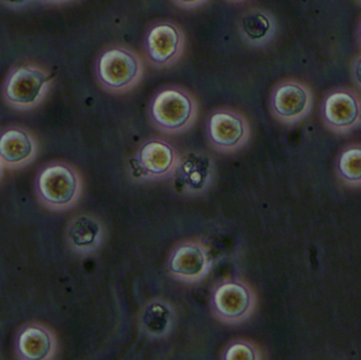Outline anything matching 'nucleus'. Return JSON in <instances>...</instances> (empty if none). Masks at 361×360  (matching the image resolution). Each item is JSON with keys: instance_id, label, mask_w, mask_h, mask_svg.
<instances>
[{"instance_id": "6e6552de", "label": "nucleus", "mask_w": 361, "mask_h": 360, "mask_svg": "<svg viewBox=\"0 0 361 360\" xmlns=\"http://www.w3.org/2000/svg\"><path fill=\"white\" fill-rule=\"evenodd\" d=\"M212 259L202 241H183L171 250L168 270L171 278L185 284H196L209 275Z\"/></svg>"}, {"instance_id": "2eb2a0df", "label": "nucleus", "mask_w": 361, "mask_h": 360, "mask_svg": "<svg viewBox=\"0 0 361 360\" xmlns=\"http://www.w3.org/2000/svg\"><path fill=\"white\" fill-rule=\"evenodd\" d=\"M176 174L182 182L183 190L193 194L203 192L212 180V166L209 159L198 154L180 157L179 168Z\"/></svg>"}, {"instance_id": "39448f33", "label": "nucleus", "mask_w": 361, "mask_h": 360, "mask_svg": "<svg viewBox=\"0 0 361 360\" xmlns=\"http://www.w3.org/2000/svg\"><path fill=\"white\" fill-rule=\"evenodd\" d=\"M52 77L48 70L39 66L26 65L16 68L4 84V101L17 111L36 108L44 100Z\"/></svg>"}, {"instance_id": "9d476101", "label": "nucleus", "mask_w": 361, "mask_h": 360, "mask_svg": "<svg viewBox=\"0 0 361 360\" xmlns=\"http://www.w3.org/2000/svg\"><path fill=\"white\" fill-rule=\"evenodd\" d=\"M180 156L175 147L162 139H152L139 150L135 163L141 177L149 180H166L176 175Z\"/></svg>"}, {"instance_id": "7ed1b4c3", "label": "nucleus", "mask_w": 361, "mask_h": 360, "mask_svg": "<svg viewBox=\"0 0 361 360\" xmlns=\"http://www.w3.org/2000/svg\"><path fill=\"white\" fill-rule=\"evenodd\" d=\"M144 63L134 50L113 47L104 50L96 63L100 86L111 94L131 92L142 81Z\"/></svg>"}, {"instance_id": "9b49d317", "label": "nucleus", "mask_w": 361, "mask_h": 360, "mask_svg": "<svg viewBox=\"0 0 361 360\" xmlns=\"http://www.w3.org/2000/svg\"><path fill=\"white\" fill-rule=\"evenodd\" d=\"M35 136L28 130L11 127L0 137V163L4 170H18L31 165L38 156Z\"/></svg>"}, {"instance_id": "0eeeda50", "label": "nucleus", "mask_w": 361, "mask_h": 360, "mask_svg": "<svg viewBox=\"0 0 361 360\" xmlns=\"http://www.w3.org/2000/svg\"><path fill=\"white\" fill-rule=\"evenodd\" d=\"M209 144L219 154H236L248 144L251 138L249 120L234 109L214 111L207 123Z\"/></svg>"}, {"instance_id": "1a4fd4ad", "label": "nucleus", "mask_w": 361, "mask_h": 360, "mask_svg": "<svg viewBox=\"0 0 361 360\" xmlns=\"http://www.w3.org/2000/svg\"><path fill=\"white\" fill-rule=\"evenodd\" d=\"M322 113L326 129L339 135L351 133L361 125V98L351 89H336L324 98Z\"/></svg>"}, {"instance_id": "ddd939ff", "label": "nucleus", "mask_w": 361, "mask_h": 360, "mask_svg": "<svg viewBox=\"0 0 361 360\" xmlns=\"http://www.w3.org/2000/svg\"><path fill=\"white\" fill-rule=\"evenodd\" d=\"M56 334L47 325L31 323L20 330L16 341V353L23 360H50L57 353Z\"/></svg>"}, {"instance_id": "a211bd4d", "label": "nucleus", "mask_w": 361, "mask_h": 360, "mask_svg": "<svg viewBox=\"0 0 361 360\" xmlns=\"http://www.w3.org/2000/svg\"><path fill=\"white\" fill-rule=\"evenodd\" d=\"M242 32L246 42L252 46H264L273 36L271 20L262 13H249L242 19Z\"/></svg>"}, {"instance_id": "4be33fe9", "label": "nucleus", "mask_w": 361, "mask_h": 360, "mask_svg": "<svg viewBox=\"0 0 361 360\" xmlns=\"http://www.w3.org/2000/svg\"><path fill=\"white\" fill-rule=\"evenodd\" d=\"M4 1L10 2V4H22L25 0H4Z\"/></svg>"}, {"instance_id": "dca6fc26", "label": "nucleus", "mask_w": 361, "mask_h": 360, "mask_svg": "<svg viewBox=\"0 0 361 360\" xmlns=\"http://www.w3.org/2000/svg\"><path fill=\"white\" fill-rule=\"evenodd\" d=\"M141 320L144 331L150 338L162 339L173 331L176 311L170 303L154 299L144 307Z\"/></svg>"}, {"instance_id": "f03ea898", "label": "nucleus", "mask_w": 361, "mask_h": 360, "mask_svg": "<svg viewBox=\"0 0 361 360\" xmlns=\"http://www.w3.org/2000/svg\"><path fill=\"white\" fill-rule=\"evenodd\" d=\"M200 113L198 102L190 91L170 86L157 93L150 106V118L155 129L166 135L186 133L195 125Z\"/></svg>"}, {"instance_id": "f3484780", "label": "nucleus", "mask_w": 361, "mask_h": 360, "mask_svg": "<svg viewBox=\"0 0 361 360\" xmlns=\"http://www.w3.org/2000/svg\"><path fill=\"white\" fill-rule=\"evenodd\" d=\"M338 175L344 185L361 188V144L349 145L338 159Z\"/></svg>"}, {"instance_id": "f257e3e1", "label": "nucleus", "mask_w": 361, "mask_h": 360, "mask_svg": "<svg viewBox=\"0 0 361 360\" xmlns=\"http://www.w3.org/2000/svg\"><path fill=\"white\" fill-rule=\"evenodd\" d=\"M36 194L40 204L49 211H70L81 199L83 180L75 166L65 161H54L39 172Z\"/></svg>"}, {"instance_id": "6ab92c4d", "label": "nucleus", "mask_w": 361, "mask_h": 360, "mask_svg": "<svg viewBox=\"0 0 361 360\" xmlns=\"http://www.w3.org/2000/svg\"><path fill=\"white\" fill-rule=\"evenodd\" d=\"M221 359L226 360H260L264 359V355L257 344L246 340V339H236V340L231 342L225 348Z\"/></svg>"}, {"instance_id": "423d86ee", "label": "nucleus", "mask_w": 361, "mask_h": 360, "mask_svg": "<svg viewBox=\"0 0 361 360\" xmlns=\"http://www.w3.org/2000/svg\"><path fill=\"white\" fill-rule=\"evenodd\" d=\"M314 106V94L305 82L286 79L276 83L271 93V111L281 124L293 126L308 117Z\"/></svg>"}, {"instance_id": "412c9836", "label": "nucleus", "mask_w": 361, "mask_h": 360, "mask_svg": "<svg viewBox=\"0 0 361 360\" xmlns=\"http://www.w3.org/2000/svg\"><path fill=\"white\" fill-rule=\"evenodd\" d=\"M179 1L182 2V4H197V2H200V0H179Z\"/></svg>"}, {"instance_id": "5701e85b", "label": "nucleus", "mask_w": 361, "mask_h": 360, "mask_svg": "<svg viewBox=\"0 0 361 360\" xmlns=\"http://www.w3.org/2000/svg\"><path fill=\"white\" fill-rule=\"evenodd\" d=\"M360 38H361V29H360Z\"/></svg>"}, {"instance_id": "4468645a", "label": "nucleus", "mask_w": 361, "mask_h": 360, "mask_svg": "<svg viewBox=\"0 0 361 360\" xmlns=\"http://www.w3.org/2000/svg\"><path fill=\"white\" fill-rule=\"evenodd\" d=\"M66 238L68 248L75 254H93L104 242V224L92 214H79L68 223Z\"/></svg>"}, {"instance_id": "20e7f679", "label": "nucleus", "mask_w": 361, "mask_h": 360, "mask_svg": "<svg viewBox=\"0 0 361 360\" xmlns=\"http://www.w3.org/2000/svg\"><path fill=\"white\" fill-rule=\"evenodd\" d=\"M257 292L247 282L228 279L214 287L210 309L219 323L239 325L250 320L257 311Z\"/></svg>"}, {"instance_id": "aec40b11", "label": "nucleus", "mask_w": 361, "mask_h": 360, "mask_svg": "<svg viewBox=\"0 0 361 360\" xmlns=\"http://www.w3.org/2000/svg\"><path fill=\"white\" fill-rule=\"evenodd\" d=\"M353 76L356 85L361 90V56L356 59L355 63H354Z\"/></svg>"}, {"instance_id": "f8f14e48", "label": "nucleus", "mask_w": 361, "mask_h": 360, "mask_svg": "<svg viewBox=\"0 0 361 360\" xmlns=\"http://www.w3.org/2000/svg\"><path fill=\"white\" fill-rule=\"evenodd\" d=\"M184 51V36L173 25H157L148 34L146 52L157 68L173 67L182 58Z\"/></svg>"}]
</instances>
